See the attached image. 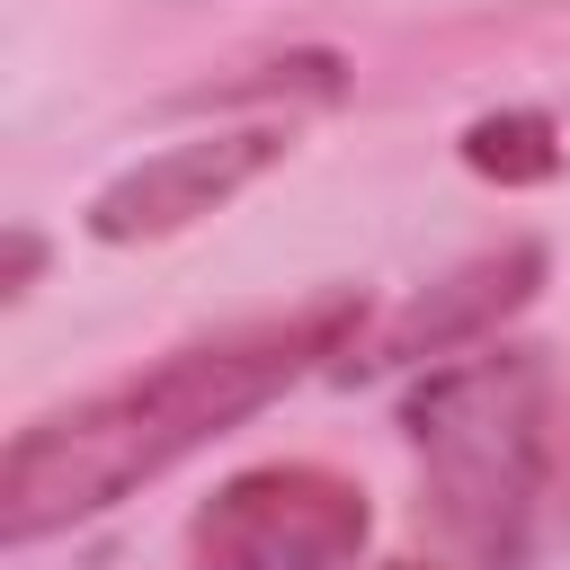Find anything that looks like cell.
I'll return each instance as SVG.
<instances>
[{
    "label": "cell",
    "mask_w": 570,
    "mask_h": 570,
    "mask_svg": "<svg viewBox=\"0 0 570 570\" xmlns=\"http://www.w3.org/2000/svg\"><path fill=\"white\" fill-rule=\"evenodd\" d=\"M294 125L285 116H249V125H214V134H187V142H160L142 151L134 169H116L98 196H89V240L107 249H142V240H169V232H196L205 214H223L249 178H267L285 160Z\"/></svg>",
    "instance_id": "cell-4"
},
{
    "label": "cell",
    "mask_w": 570,
    "mask_h": 570,
    "mask_svg": "<svg viewBox=\"0 0 570 570\" xmlns=\"http://www.w3.org/2000/svg\"><path fill=\"white\" fill-rule=\"evenodd\" d=\"M419 517L463 570H525L570 490V410L543 347H463L401 401Z\"/></svg>",
    "instance_id": "cell-2"
},
{
    "label": "cell",
    "mask_w": 570,
    "mask_h": 570,
    "mask_svg": "<svg viewBox=\"0 0 570 570\" xmlns=\"http://www.w3.org/2000/svg\"><path fill=\"white\" fill-rule=\"evenodd\" d=\"M374 508L330 463H249L187 517L196 570H356Z\"/></svg>",
    "instance_id": "cell-3"
},
{
    "label": "cell",
    "mask_w": 570,
    "mask_h": 570,
    "mask_svg": "<svg viewBox=\"0 0 570 570\" xmlns=\"http://www.w3.org/2000/svg\"><path fill=\"white\" fill-rule=\"evenodd\" d=\"M463 169L490 187H543L561 178V125L543 107H490L463 125Z\"/></svg>",
    "instance_id": "cell-6"
},
{
    "label": "cell",
    "mask_w": 570,
    "mask_h": 570,
    "mask_svg": "<svg viewBox=\"0 0 570 570\" xmlns=\"http://www.w3.org/2000/svg\"><path fill=\"white\" fill-rule=\"evenodd\" d=\"M356 338H365V294L330 285L285 312L187 338V347L151 356L142 374H116V383L27 419L0 454V543H45L80 517H107L142 481L178 472L187 454H205L214 436H232L240 419L285 401L303 374L338 365Z\"/></svg>",
    "instance_id": "cell-1"
},
{
    "label": "cell",
    "mask_w": 570,
    "mask_h": 570,
    "mask_svg": "<svg viewBox=\"0 0 570 570\" xmlns=\"http://www.w3.org/2000/svg\"><path fill=\"white\" fill-rule=\"evenodd\" d=\"M543 285V240H499L481 258H463L454 276H436L428 294H410L374 338H356L338 356V374H392V365H445L463 347H490L499 321H517Z\"/></svg>",
    "instance_id": "cell-5"
},
{
    "label": "cell",
    "mask_w": 570,
    "mask_h": 570,
    "mask_svg": "<svg viewBox=\"0 0 570 570\" xmlns=\"http://www.w3.org/2000/svg\"><path fill=\"white\" fill-rule=\"evenodd\" d=\"M36 276H45V240L27 223H9V240H0V303H27Z\"/></svg>",
    "instance_id": "cell-7"
},
{
    "label": "cell",
    "mask_w": 570,
    "mask_h": 570,
    "mask_svg": "<svg viewBox=\"0 0 570 570\" xmlns=\"http://www.w3.org/2000/svg\"><path fill=\"white\" fill-rule=\"evenodd\" d=\"M401 570H428V561H401Z\"/></svg>",
    "instance_id": "cell-8"
}]
</instances>
